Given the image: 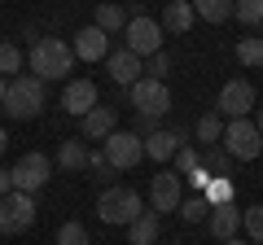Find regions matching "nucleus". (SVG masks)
Instances as JSON below:
<instances>
[{
	"instance_id": "f257e3e1",
	"label": "nucleus",
	"mask_w": 263,
	"mask_h": 245,
	"mask_svg": "<svg viewBox=\"0 0 263 245\" xmlns=\"http://www.w3.org/2000/svg\"><path fill=\"white\" fill-rule=\"evenodd\" d=\"M31 75L44 79V84H53V79H66L70 75V66H75V48L66 44L62 35H44L31 44Z\"/></svg>"
},
{
	"instance_id": "f03ea898",
	"label": "nucleus",
	"mask_w": 263,
	"mask_h": 245,
	"mask_svg": "<svg viewBox=\"0 0 263 245\" xmlns=\"http://www.w3.org/2000/svg\"><path fill=\"white\" fill-rule=\"evenodd\" d=\"M44 105H48L44 79H35V75H13L9 88H5V105H0V110L9 114V118L27 122V118H40V114H44Z\"/></svg>"
},
{
	"instance_id": "7ed1b4c3",
	"label": "nucleus",
	"mask_w": 263,
	"mask_h": 245,
	"mask_svg": "<svg viewBox=\"0 0 263 245\" xmlns=\"http://www.w3.org/2000/svg\"><path fill=\"white\" fill-rule=\"evenodd\" d=\"M141 210H145V201H141V193L132 189V184H110V189H101V197H97V219H101V223H114V228H127Z\"/></svg>"
},
{
	"instance_id": "20e7f679",
	"label": "nucleus",
	"mask_w": 263,
	"mask_h": 245,
	"mask_svg": "<svg viewBox=\"0 0 263 245\" xmlns=\"http://www.w3.org/2000/svg\"><path fill=\"white\" fill-rule=\"evenodd\" d=\"M219 145L228 149L233 162H254L263 153V136H259V127H254L250 118H228L224 122V140Z\"/></svg>"
},
{
	"instance_id": "39448f33",
	"label": "nucleus",
	"mask_w": 263,
	"mask_h": 245,
	"mask_svg": "<svg viewBox=\"0 0 263 245\" xmlns=\"http://www.w3.org/2000/svg\"><path fill=\"white\" fill-rule=\"evenodd\" d=\"M123 48H132L141 62H149L154 53H162V22L145 18V13L127 18V27H123Z\"/></svg>"
},
{
	"instance_id": "423d86ee",
	"label": "nucleus",
	"mask_w": 263,
	"mask_h": 245,
	"mask_svg": "<svg viewBox=\"0 0 263 245\" xmlns=\"http://www.w3.org/2000/svg\"><path fill=\"white\" fill-rule=\"evenodd\" d=\"M35 223V197L31 193H5L0 197V236H18Z\"/></svg>"
},
{
	"instance_id": "0eeeda50",
	"label": "nucleus",
	"mask_w": 263,
	"mask_h": 245,
	"mask_svg": "<svg viewBox=\"0 0 263 245\" xmlns=\"http://www.w3.org/2000/svg\"><path fill=\"white\" fill-rule=\"evenodd\" d=\"M9 175H13V189H18V193H31V197H35L48 179H53V162H48L44 153L31 149V153H22V158L9 167Z\"/></svg>"
},
{
	"instance_id": "6e6552de",
	"label": "nucleus",
	"mask_w": 263,
	"mask_h": 245,
	"mask_svg": "<svg viewBox=\"0 0 263 245\" xmlns=\"http://www.w3.org/2000/svg\"><path fill=\"white\" fill-rule=\"evenodd\" d=\"M127 92H132V110L145 114V118H162V114L171 110V92H167V84H162V79L141 75Z\"/></svg>"
},
{
	"instance_id": "1a4fd4ad",
	"label": "nucleus",
	"mask_w": 263,
	"mask_h": 245,
	"mask_svg": "<svg viewBox=\"0 0 263 245\" xmlns=\"http://www.w3.org/2000/svg\"><path fill=\"white\" fill-rule=\"evenodd\" d=\"M101 149H105V158H110L114 171H132L136 162L145 158V136H136V132H110L101 140Z\"/></svg>"
},
{
	"instance_id": "9d476101",
	"label": "nucleus",
	"mask_w": 263,
	"mask_h": 245,
	"mask_svg": "<svg viewBox=\"0 0 263 245\" xmlns=\"http://www.w3.org/2000/svg\"><path fill=\"white\" fill-rule=\"evenodd\" d=\"M250 110H254V84L250 79H228V84L219 88V96H215V114H224V118H246Z\"/></svg>"
},
{
	"instance_id": "9b49d317",
	"label": "nucleus",
	"mask_w": 263,
	"mask_h": 245,
	"mask_svg": "<svg viewBox=\"0 0 263 245\" xmlns=\"http://www.w3.org/2000/svg\"><path fill=\"white\" fill-rule=\"evenodd\" d=\"M180 201H184V175L158 171V175L149 179V210L167 215V210H180Z\"/></svg>"
},
{
	"instance_id": "f8f14e48",
	"label": "nucleus",
	"mask_w": 263,
	"mask_h": 245,
	"mask_svg": "<svg viewBox=\"0 0 263 245\" xmlns=\"http://www.w3.org/2000/svg\"><path fill=\"white\" fill-rule=\"evenodd\" d=\"M97 84L92 79H70V84L62 88V110L66 114H75V118H84L88 110H97Z\"/></svg>"
},
{
	"instance_id": "ddd939ff",
	"label": "nucleus",
	"mask_w": 263,
	"mask_h": 245,
	"mask_svg": "<svg viewBox=\"0 0 263 245\" xmlns=\"http://www.w3.org/2000/svg\"><path fill=\"white\" fill-rule=\"evenodd\" d=\"M105 70H110V79H114L119 88H132L136 79L145 75V62L132 53V48H114V53L105 57Z\"/></svg>"
},
{
	"instance_id": "4468645a",
	"label": "nucleus",
	"mask_w": 263,
	"mask_h": 245,
	"mask_svg": "<svg viewBox=\"0 0 263 245\" xmlns=\"http://www.w3.org/2000/svg\"><path fill=\"white\" fill-rule=\"evenodd\" d=\"M70 48H75L79 62H105V57H110V35H105L101 27H84V31H75Z\"/></svg>"
},
{
	"instance_id": "2eb2a0df",
	"label": "nucleus",
	"mask_w": 263,
	"mask_h": 245,
	"mask_svg": "<svg viewBox=\"0 0 263 245\" xmlns=\"http://www.w3.org/2000/svg\"><path fill=\"white\" fill-rule=\"evenodd\" d=\"M79 132H84V140H105L110 132H119V114H114V105H97V110H88L84 118H79Z\"/></svg>"
},
{
	"instance_id": "dca6fc26",
	"label": "nucleus",
	"mask_w": 263,
	"mask_h": 245,
	"mask_svg": "<svg viewBox=\"0 0 263 245\" xmlns=\"http://www.w3.org/2000/svg\"><path fill=\"white\" fill-rule=\"evenodd\" d=\"M180 145H184V132H180V127H171V132H162V127H158L154 136H145V158H154V162L167 167V162L180 153Z\"/></svg>"
},
{
	"instance_id": "f3484780",
	"label": "nucleus",
	"mask_w": 263,
	"mask_h": 245,
	"mask_svg": "<svg viewBox=\"0 0 263 245\" xmlns=\"http://www.w3.org/2000/svg\"><path fill=\"white\" fill-rule=\"evenodd\" d=\"M206 228H211V236H215V241H228V236H237V232H241V210H237V201L211 206Z\"/></svg>"
},
{
	"instance_id": "a211bd4d",
	"label": "nucleus",
	"mask_w": 263,
	"mask_h": 245,
	"mask_svg": "<svg viewBox=\"0 0 263 245\" xmlns=\"http://www.w3.org/2000/svg\"><path fill=\"white\" fill-rule=\"evenodd\" d=\"M162 31H171V35H184L189 27L197 22V13H193V0H167V9H162Z\"/></svg>"
},
{
	"instance_id": "6ab92c4d",
	"label": "nucleus",
	"mask_w": 263,
	"mask_h": 245,
	"mask_svg": "<svg viewBox=\"0 0 263 245\" xmlns=\"http://www.w3.org/2000/svg\"><path fill=\"white\" fill-rule=\"evenodd\" d=\"M158 210H141V215L127 223V241L132 245H158Z\"/></svg>"
},
{
	"instance_id": "aec40b11",
	"label": "nucleus",
	"mask_w": 263,
	"mask_h": 245,
	"mask_svg": "<svg viewBox=\"0 0 263 245\" xmlns=\"http://www.w3.org/2000/svg\"><path fill=\"white\" fill-rule=\"evenodd\" d=\"M57 167H62V171H84L88 167V145L84 140H62V149H57Z\"/></svg>"
},
{
	"instance_id": "412c9836",
	"label": "nucleus",
	"mask_w": 263,
	"mask_h": 245,
	"mask_svg": "<svg viewBox=\"0 0 263 245\" xmlns=\"http://www.w3.org/2000/svg\"><path fill=\"white\" fill-rule=\"evenodd\" d=\"M193 13L202 22H215V27H219V22L233 18V0H193Z\"/></svg>"
},
{
	"instance_id": "4be33fe9",
	"label": "nucleus",
	"mask_w": 263,
	"mask_h": 245,
	"mask_svg": "<svg viewBox=\"0 0 263 245\" xmlns=\"http://www.w3.org/2000/svg\"><path fill=\"white\" fill-rule=\"evenodd\" d=\"M224 122H228L224 114H202V118H197V140H202V149L224 140Z\"/></svg>"
},
{
	"instance_id": "5701e85b",
	"label": "nucleus",
	"mask_w": 263,
	"mask_h": 245,
	"mask_svg": "<svg viewBox=\"0 0 263 245\" xmlns=\"http://www.w3.org/2000/svg\"><path fill=\"white\" fill-rule=\"evenodd\" d=\"M92 27H101L105 35H114V31L127 27V13H123L119 5H97V22H92Z\"/></svg>"
},
{
	"instance_id": "b1692460",
	"label": "nucleus",
	"mask_w": 263,
	"mask_h": 245,
	"mask_svg": "<svg viewBox=\"0 0 263 245\" xmlns=\"http://www.w3.org/2000/svg\"><path fill=\"white\" fill-rule=\"evenodd\" d=\"M202 167H206L211 175H228V171H233V158H228L224 145H206V149H202Z\"/></svg>"
},
{
	"instance_id": "393cba45",
	"label": "nucleus",
	"mask_w": 263,
	"mask_h": 245,
	"mask_svg": "<svg viewBox=\"0 0 263 245\" xmlns=\"http://www.w3.org/2000/svg\"><path fill=\"white\" fill-rule=\"evenodd\" d=\"M233 13L241 27H263V0H233Z\"/></svg>"
},
{
	"instance_id": "a878e982",
	"label": "nucleus",
	"mask_w": 263,
	"mask_h": 245,
	"mask_svg": "<svg viewBox=\"0 0 263 245\" xmlns=\"http://www.w3.org/2000/svg\"><path fill=\"white\" fill-rule=\"evenodd\" d=\"M237 62L241 66H263V35H246L237 44Z\"/></svg>"
},
{
	"instance_id": "bb28decb",
	"label": "nucleus",
	"mask_w": 263,
	"mask_h": 245,
	"mask_svg": "<svg viewBox=\"0 0 263 245\" xmlns=\"http://www.w3.org/2000/svg\"><path fill=\"white\" fill-rule=\"evenodd\" d=\"M18 70H22V48H18V44H9V39H0V75L13 79Z\"/></svg>"
},
{
	"instance_id": "cd10ccee",
	"label": "nucleus",
	"mask_w": 263,
	"mask_h": 245,
	"mask_svg": "<svg viewBox=\"0 0 263 245\" xmlns=\"http://www.w3.org/2000/svg\"><path fill=\"white\" fill-rule=\"evenodd\" d=\"M88 171H92V175L101 179L105 189L114 184V167H110V158H105V149H88Z\"/></svg>"
},
{
	"instance_id": "c85d7f7f",
	"label": "nucleus",
	"mask_w": 263,
	"mask_h": 245,
	"mask_svg": "<svg viewBox=\"0 0 263 245\" xmlns=\"http://www.w3.org/2000/svg\"><path fill=\"white\" fill-rule=\"evenodd\" d=\"M206 215H211V201L202 197V193H197V197H189V201H180V219H184V223H202Z\"/></svg>"
},
{
	"instance_id": "c756f323",
	"label": "nucleus",
	"mask_w": 263,
	"mask_h": 245,
	"mask_svg": "<svg viewBox=\"0 0 263 245\" xmlns=\"http://www.w3.org/2000/svg\"><path fill=\"white\" fill-rule=\"evenodd\" d=\"M202 197H206L211 206H224V201H233V179H228V175H215V179L206 184V193H202Z\"/></svg>"
},
{
	"instance_id": "7c9ffc66",
	"label": "nucleus",
	"mask_w": 263,
	"mask_h": 245,
	"mask_svg": "<svg viewBox=\"0 0 263 245\" xmlns=\"http://www.w3.org/2000/svg\"><path fill=\"white\" fill-rule=\"evenodd\" d=\"M241 232L250 241H263V206H246L241 210Z\"/></svg>"
},
{
	"instance_id": "2f4dec72",
	"label": "nucleus",
	"mask_w": 263,
	"mask_h": 245,
	"mask_svg": "<svg viewBox=\"0 0 263 245\" xmlns=\"http://www.w3.org/2000/svg\"><path fill=\"white\" fill-rule=\"evenodd\" d=\"M57 245H88V228L84 223H62L57 228Z\"/></svg>"
},
{
	"instance_id": "473e14b6",
	"label": "nucleus",
	"mask_w": 263,
	"mask_h": 245,
	"mask_svg": "<svg viewBox=\"0 0 263 245\" xmlns=\"http://www.w3.org/2000/svg\"><path fill=\"white\" fill-rule=\"evenodd\" d=\"M145 75H149V79H162V84H167V75H171V57H167V53H154L149 62H145Z\"/></svg>"
},
{
	"instance_id": "72a5a7b5",
	"label": "nucleus",
	"mask_w": 263,
	"mask_h": 245,
	"mask_svg": "<svg viewBox=\"0 0 263 245\" xmlns=\"http://www.w3.org/2000/svg\"><path fill=\"white\" fill-rule=\"evenodd\" d=\"M171 162H176V175H189V171H197V162H202V158H197V149L180 145V153H176Z\"/></svg>"
},
{
	"instance_id": "f704fd0d",
	"label": "nucleus",
	"mask_w": 263,
	"mask_h": 245,
	"mask_svg": "<svg viewBox=\"0 0 263 245\" xmlns=\"http://www.w3.org/2000/svg\"><path fill=\"white\" fill-rule=\"evenodd\" d=\"M184 179H189V184H193V189H197V193H206V184H211V179H215V175H211V171H206V167H202V162H197V171H189V175H184Z\"/></svg>"
},
{
	"instance_id": "c9c22d12",
	"label": "nucleus",
	"mask_w": 263,
	"mask_h": 245,
	"mask_svg": "<svg viewBox=\"0 0 263 245\" xmlns=\"http://www.w3.org/2000/svg\"><path fill=\"white\" fill-rule=\"evenodd\" d=\"M5 193H13V175L0 167V197H5Z\"/></svg>"
},
{
	"instance_id": "e433bc0d",
	"label": "nucleus",
	"mask_w": 263,
	"mask_h": 245,
	"mask_svg": "<svg viewBox=\"0 0 263 245\" xmlns=\"http://www.w3.org/2000/svg\"><path fill=\"white\" fill-rule=\"evenodd\" d=\"M254 110H259L254 114V127H259V136H263V105H254Z\"/></svg>"
},
{
	"instance_id": "4c0bfd02",
	"label": "nucleus",
	"mask_w": 263,
	"mask_h": 245,
	"mask_svg": "<svg viewBox=\"0 0 263 245\" xmlns=\"http://www.w3.org/2000/svg\"><path fill=\"white\" fill-rule=\"evenodd\" d=\"M9 149V132H5V127H0V153Z\"/></svg>"
},
{
	"instance_id": "58836bf2",
	"label": "nucleus",
	"mask_w": 263,
	"mask_h": 245,
	"mask_svg": "<svg viewBox=\"0 0 263 245\" xmlns=\"http://www.w3.org/2000/svg\"><path fill=\"white\" fill-rule=\"evenodd\" d=\"M5 88H9V79H5V75H0V105H5Z\"/></svg>"
},
{
	"instance_id": "ea45409f",
	"label": "nucleus",
	"mask_w": 263,
	"mask_h": 245,
	"mask_svg": "<svg viewBox=\"0 0 263 245\" xmlns=\"http://www.w3.org/2000/svg\"><path fill=\"white\" fill-rule=\"evenodd\" d=\"M219 245H246V241H241V236H228V241H219Z\"/></svg>"
},
{
	"instance_id": "a19ab883",
	"label": "nucleus",
	"mask_w": 263,
	"mask_h": 245,
	"mask_svg": "<svg viewBox=\"0 0 263 245\" xmlns=\"http://www.w3.org/2000/svg\"><path fill=\"white\" fill-rule=\"evenodd\" d=\"M250 245H263V241H250Z\"/></svg>"
}]
</instances>
